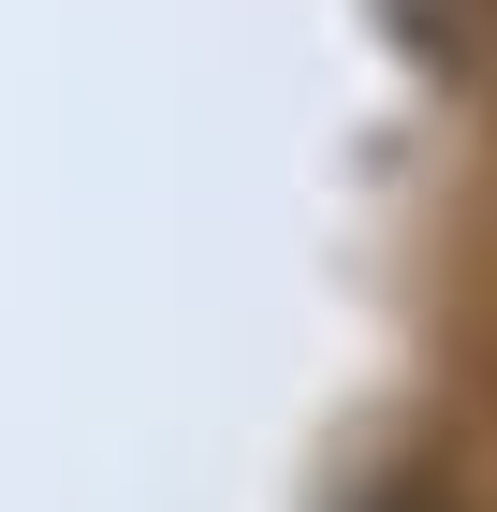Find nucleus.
<instances>
[{"instance_id":"nucleus-1","label":"nucleus","mask_w":497,"mask_h":512,"mask_svg":"<svg viewBox=\"0 0 497 512\" xmlns=\"http://www.w3.org/2000/svg\"><path fill=\"white\" fill-rule=\"evenodd\" d=\"M366 512H439V498H424V483H395V498H366Z\"/></svg>"}]
</instances>
